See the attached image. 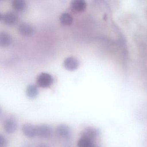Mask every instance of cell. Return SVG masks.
I'll list each match as a JSON object with an SVG mask.
<instances>
[{
	"instance_id": "obj_18",
	"label": "cell",
	"mask_w": 147,
	"mask_h": 147,
	"mask_svg": "<svg viewBox=\"0 0 147 147\" xmlns=\"http://www.w3.org/2000/svg\"><path fill=\"white\" fill-rule=\"evenodd\" d=\"M91 147H99L98 146V145H95V144H93L92 145V146H91Z\"/></svg>"
},
{
	"instance_id": "obj_1",
	"label": "cell",
	"mask_w": 147,
	"mask_h": 147,
	"mask_svg": "<svg viewBox=\"0 0 147 147\" xmlns=\"http://www.w3.org/2000/svg\"><path fill=\"white\" fill-rule=\"evenodd\" d=\"M54 81V78L51 75L48 73H42L38 76L36 83L40 87L47 88L53 84Z\"/></svg>"
},
{
	"instance_id": "obj_5",
	"label": "cell",
	"mask_w": 147,
	"mask_h": 147,
	"mask_svg": "<svg viewBox=\"0 0 147 147\" xmlns=\"http://www.w3.org/2000/svg\"><path fill=\"white\" fill-rule=\"evenodd\" d=\"M99 133L98 130L97 129L93 127H87L84 129L81 133V137L85 138L93 141L98 136Z\"/></svg>"
},
{
	"instance_id": "obj_9",
	"label": "cell",
	"mask_w": 147,
	"mask_h": 147,
	"mask_svg": "<svg viewBox=\"0 0 147 147\" xmlns=\"http://www.w3.org/2000/svg\"><path fill=\"white\" fill-rule=\"evenodd\" d=\"M4 129L8 134H13L15 132L17 129V124L16 121L12 119H7L4 122Z\"/></svg>"
},
{
	"instance_id": "obj_8",
	"label": "cell",
	"mask_w": 147,
	"mask_h": 147,
	"mask_svg": "<svg viewBox=\"0 0 147 147\" xmlns=\"http://www.w3.org/2000/svg\"><path fill=\"white\" fill-rule=\"evenodd\" d=\"M22 131L25 136L28 138H33L37 136L36 126L30 123L24 125L22 127Z\"/></svg>"
},
{
	"instance_id": "obj_4",
	"label": "cell",
	"mask_w": 147,
	"mask_h": 147,
	"mask_svg": "<svg viewBox=\"0 0 147 147\" xmlns=\"http://www.w3.org/2000/svg\"><path fill=\"white\" fill-rule=\"evenodd\" d=\"M56 133L60 137L63 138H69L72 136V131L69 126L65 124H61L57 126Z\"/></svg>"
},
{
	"instance_id": "obj_12",
	"label": "cell",
	"mask_w": 147,
	"mask_h": 147,
	"mask_svg": "<svg viewBox=\"0 0 147 147\" xmlns=\"http://www.w3.org/2000/svg\"><path fill=\"white\" fill-rule=\"evenodd\" d=\"M26 94L30 98H36L38 94L37 86L35 85H29L26 88Z\"/></svg>"
},
{
	"instance_id": "obj_10",
	"label": "cell",
	"mask_w": 147,
	"mask_h": 147,
	"mask_svg": "<svg viewBox=\"0 0 147 147\" xmlns=\"http://www.w3.org/2000/svg\"><path fill=\"white\" fill-rule=\"evenodd\" d=\"M86 3L83 0H74L71 2V9L77 12L84 11L86 8Z\"/></svg>"
},
{
	"instance_id": "obj_7",
	"label": "cell",
	"mask_w": 147,
	"mask_h": 147,
	"mask_svg": "<svg viewBox=\"0 0 147 147\" xmlns=\"http://www.w3.org/2000/svg\"><path fill=\"white\" fill-rule=\"evenodd\" d=\"M63 66L67 70L74 71L77 69L79 67V62L74 57H69L64 60Z\"/></svg>"
},
{
	"instance_id": "obj_15",
	"label": "cell",
	"mask_w": 147,
	"mask_h": 147,
	"mask_svg": "<svg viewBox=\"0 0 147 147\" xmlns=\"http://www.w3.org/2000/svg\"><path fill=\"white\" fill-rule=\"evenodd\" d=\"M93 144V141L85 138L81 137L77 142V146L78 147H91Z\"/></svg>"
},
{
	"instance_id": "obj_6",
	"label": "cell",
	"mask_w": 147,
	"mask_h": 147,
	"mask_svg": "<svg viewBox=\"0 0 147 147\" xmlns=\"http://www.w3.org/2000/svg\"><path fill=\"white\" fill-rule=\"evenodd\" d=\"M18 31L20 34L22 36H30L34 33V28L32 25L28 23H23L19 26Z\"/></svg>"
},
{
	"instance_id": "obj_16",
	"label": "cell",
	"mask_w": 147,
	"mask_h": 147,
	"mask_svg": "<svg viewBox=\"0 0 147 147\" xmlns=\"http://www.w3.org/2000/svg\"><path fill=\"white\" fill-rule=\"evenodd\" d=\"M7 139L3 135H0V147H7Z\"/></svg>"
},
{
	"instance_id": "obj_17",
	"label": "cell",
	"mask_w": 147,
	"mask_h": 147,
	"mask_svg": "<svg viewBox=\"0 0 147 147\" xmlns=\"http://www.w3.org/2000/svg\"><path fill=\"white\" fill-rule=\"evenodd\" d=\"M37 147H48L47 145L45 144H41L38 145Z\"/></svg>"
},
{
	"instance_id": "obj_11",
	"label": "cell",
	"mask_w": 147,
	"mask_h": 147,
	"mask_svg": "<svg viewBox=\"0 0 147 147\" xmlns=\"http://www.w3.org/2000/svg\"><path fill=\"white\" fill-rule=\"evenodd\" d=\"M12 42V38L9 34L2 32L0 34V45L1 47L9 46Z\"/></svg>"
},
{
	"instance_id": "obj_14",
	"label": "cell",
	"mask_w": 147,
	"mask_h": 147,
	"mask_svg": "<svg viewBox=\"0 0 147 147\" xmlns=\"http://www.w3.org/2000/svg\"><path fill=\"white\" fill-rule=\"evenodd\" d=\"M73 20H74L72 15L68 13H63L60 16V22L63 25H71L73 23Z\"/></svg>"
},
{
	"instance_id": "obj_2",
	"label": "cell",
	"mask_w": 147,
	"mask_h": 147,
	"mask_svg": "<svg viewBox=\"0 0 147 147\" xmlns=\"http://www.w3.org/2000/svg\"><path fill=\"white\" fill-rule=\"evenodd\" d=\"M0 20L2 22L8 25L13 26L18 22L19 18L15 13L9 12L4 14H1Z\"/></svg>"
},
{
	"instance_id": "obj_3",
	"label": "cell",
	"mask_w": 147,
	"mask_h": 147,
	"mask_svg": "<svg viewBox=\"0 0 147 147\" xmlns=\"http://www.w3.org/2000/svg\"><path fill=\"white\" fill-rule=\"evenodd\" d=\"M37 136L42 138H49L53 136L52 128L47 125H42L36 126Z\"/></svg>"
},
{
	"instance_id": "obj_13",
	"label": "cell",
	"mask_w": 147,
	"mask_h": 147,
	"mask_svg": "<svg viewBox=\"0 0 147 147\" xmlns=\"http://www.w3.org/2000/svg\"><path fill=\"white\" fill-rule=\"evenodd\" d=\"M13 7L18 11H23L26 8V3L24 0H13L12 1Z\"/></svg>"
}]
</instances>
